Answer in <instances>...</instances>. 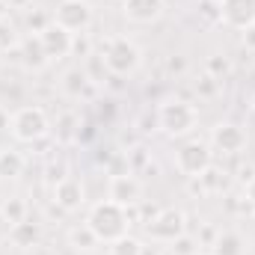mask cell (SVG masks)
I'll return each mask as SVG.
<instances>
[{"label": "cell", "mask_w": 255, "mask_h": 255, "mask_svg": "<svg viewBox=\"0 0 255 255\" xmlns=\"http://www.w3.org/2000/svg\"><path fill=\"white\" fill-rule=\"evenodd\" d=\"M24 169V157L18 151H0V178H18Z\"/></svg>", "instance_id": "obj_21"}, {"label": "cell", "mask_w": 255, "mask_h": 255, "mask_svg": "<svg viewBox=\"0 0 255 255\" xmlns=\"http://www.w3.org/2000/svg\"><path fill=\"white\" fill-rule=\"evenodd\" d=\"M211 253L214 255H244L247 253V241L241 238V232L226 229V232H220L217 241L211 244Z\"/></svg>", "instance_id": "obj_18"}, {"label": "cell", "mask_w": 255, "mask_h": 255, "mask_svg": "<svg viewBox=\"0 0 255 255\" xmlns=\"http://www.w3.org/2000/svg\"><path fill=\"white\" fill-rule=\"evenodd\" d=\"M247 142H250V136L238 122H220L211 130V145L223 154H241V151H247Z\"/></svg>", "instance_id": "obj_9"}, {"label": "cell", "mask_w": 255, "mask_h": 255, "mask_svg": "<svg viewBox=\"0 0 255 255\" xmlns=\"http://www.w3.org/2000/svg\"><path fill=\"white\" fill-rule=\"evenodd\" d=\"M107 199H113V202L122 205V208L139 205V202H142V181H139L133 172L110 175V181H107Z\"/></svg>", "instance_id": "obj_8"}, {"label": "cell", "mask_w": 255, "mask_h": 255, "mask_svg": "<svg viewBox=\"0 0 255 255\" xmlns=\"http://www.w3.org/2000/svg\"><path fill=\"white\" fill-rule=\"evenodd\" d=\"M220 21L232 30H247L255 24V0H220Z\"/></svg>", "instance_id": "obj_10"}, {"label": "cell", "mask_w": 255, "mask_h": 255, "mask_svg": "<svg viewBox=\"0 0 255 255\" xmlns=\"http://www.w3.org/2000/svg\"><path fill=\"white\" fill-rule=\"evenodd\" d=\"M101 57H104V63H107V71L116 74V77L133 74V71L139 68V63H142L139 48H136L128 36H113V39H107Z\"/></svg>", "instance_id": "obj_3"}, {"label": "cell", "mask_w": 255, "mask_h": 255, "mask_svg": "<svg viewBox=\"0 0 255 255\" xmlns=\"http://www.w3.org/2000/svg\"><path fill=\"white\" fill-rule=\"evenodd\" d=\"M95 86L98 83H92L83 68H71V71H65V77H63V89H65V95H71V98H89V95H95Z\"/></svg>", "instance_id": "obj_16"}, {"label": "cell", "mask_w": 255, "mask_h": 255, "mask_svg": "<svg viewBox=\"0 0 255 255\" xmlns=\"http://www.w3.org/2000/svg\"><path fill=\"white\" fill-rule=\"evenodd\" d=\"M187 232V217L184 211L178 208H160L148 223H145V235L151 241H160V244H172L175 238H181Z\"/></svg>", "instance_id": "obj_6"}, {"label": "cell", "mask_w": 255, "mask_h": 255, "mask_svg": "<svg viewBox=\"0 0 255 255\" xmlns=\"http://www.w3.org/2000/svg\"><path fill=\"white\" fill-rule=\"evenodd\" d=\"M9 130H12V136L18 142H39L42 136H48L51 122H48V113L39 104H27V107H21V110L12 113Z\"/></svg>", "instance_id": "obj_4"}, {"label": "cell", "mask_w": 255, "mask_h": 255, "mask_svg": "<svg viewBox=\"0 0 255 255\" xmlns=\"http://www.w3.org/2000/svg\"><path fill=\"white\" fill-rule=\"evenodd\" d=\"M241 33H244V48L255 54V24L253 27H247V30H241Z\"/></svg>", "instance_id": "obj_33"}, {"label": "cell", "mask_w": 255, "mask_h": 255, "mask_svg": "<svg viewBox=\"0 0 255 255\" xmlns=\"http://www.w3.org/2000/svg\"><path fill=\"white\" fill-rule=\"evenodd\" d=\"M6 3H9V9H24L30 0H6Z\"/></svg>", "instance_id": "obj_35"}, {"label": "cell", "mask_w": 255, "mask_h": 255, "mask_svg": "<svg viewBox=\"0 0 255 255\" xmlns=\"http://www.w3.org/2000/svg\"><path fill=\"white\" fill-rule=\"evenodd\" d=\"M71 54L74 57H92V39L86 33H74L71 36Z\"/></svg>", "instance_id": "obj_28"}, {"label": "cell", "mask_w": 255, "mask_h": 255, "mask_svg": "<svg viewBox=\"0 0 255 255\" xmlns=\"http://www.w3.org/2000/svg\"><path fill=\"white\" fill-rule=\"evenodd\" d=\"M45 172H48V175H45V181H48L51 187H57L60 181H65V178H68V163H65V160H51Z\"/></svg>", "instance_id": "obj_27"}, {"label": "cell", "mask_w": 255, "mask_h": 255, "mask_svg": "<svg viewBox=\"0 0 255 255\" xmlns=\"http://www.w3.org/2000/svg\"><path fill=\"white\" fill-rule=\"evenodd\" d=\"M51 24H54V21H48V18H45L42 12H30V15H27V27H30V30L36 33V36H39V33L45 30V27H51Z\"/></svg>", "instance_id": "obj_31"}, {"label": "cell", "mask_w": 255, "mask_h": 255, "mask_svg": "<svg viewBox=\"0 0 255 255\" xmlns=\"http://www.w3.org/2000/svg\"><path fill=\"white\" fill-rule=\"evenodd\" d=\"M30 255H51V250H45V247H33Z\"/></svg>", "instance_id": "obj_37"}, {"label": "cell", "mask_w": 255, "mask_h": 255, "mask_svg": "<svg viewBox=\"0 0 255 255\" xmlns=\"http://www.w3.org/2000/svg\"><path fill=\"white\" fill-rule=\"evenodd\" d=\"M86 226L95 232L98 241L110 244V241L128 235L130 220H128V211L122 208V205H116L113 199H104V202L92 205V211H89V217H86Z\"/></svg>", "instance_id": "obj_1"}, {"label": "cell", "mask_w": 255, "mask_h": 255, "mask_svg": "<svg viewBox=\"0 0 255 255\" xmlns=\"http://www.w3.org/2000/svg\"><path fill=\"white\" fill-rule=\"evenodd\" d=\"M27 220V202L21 196H9L0 202V223L6 226H15V223H24Z\"/></svg>", "instance_id": "obj_19"}, {"label": "cell", "mask_w": 255, "mask_h": 255, "mask_svg": "<svg viewBox=\"0 0 255 255\" xmlns=\"http://www.w3.org/2000/svg\"><path fill=\"white\" fill-rule=\"evenodd\" d=\"M244 202H247V205L255 211V175L247 181V187H244Z\"/></svg>", "instance_id": "obj_32"}, {"label": "cell", "mask_w": 255, "mask_h": 255, "mask_svg": "<svg viewBox=\"0 0 255 255\" xmlns=\"http://www.w3.org/2000/svg\"><path fill=\"white\" fill-rule=\"evenodd\" d=\"M166 68H169L172 74H181V71L187 68V63H184L181 57H169V63H166Z\"/></svg>", "instance_id": "obj_34"}, {"label": "cell", "mask_w": 255, "mask_h": 255, "mask_svg": "<svg viewBox=\"0 0 255 255\" xmlns=\"http://www.w3.org/2000/svg\"><path fill=\"white\" fill-rule=\"evenodd\" d=\"M214 3H220V0H214Z\"/></svg>", "instance_id": "obj_39"}, {"label": "cell", "mask_w": 255, "mask_h": 255, "mask_svg": "<svg viewBox=\"0 0 255 255\" xmlns=\"http://www.w3.org/2000/svg\"><path fill=\"white\" fill-rule=\"evenodd\" d=\"M107 255H142V244L130 235H122L107 244Z\"/></svg>", "instance_id": "obj_22"}, {"label": "cell", "mask_w": 255, "mask_h": 255, "mask_svg": "<svg viewBox=\"0 0 255 255\" xmlns=\"http://www.w3.org/2000/svg\"><path fill=\"white\" fill-rule=\"evenodd\" d=\"M6 238H9L15 247H21V250H33V247H39V241H42V229H39V223L24 220V223L9 226Z\"/></svg>", "instance_id": "obj_15"}, {"label": "cell", "mask_w": 255, "mask_h": 255, "mask_svg": "<svg viewBox=\"0 0 255 255\" xmlns=\"http://www.w3.org/2000/svg\"><path fill=\"white\" fill-rule=\"evenodd\" d=\"M12 48H18V36H15V30H12L6 21H0V51L6 54V51H12Z\"/></svg>", "instance_id": "obj_30"}, {"label": "cell", "mask_w": 255, "mask_h": 255, "mask_svg": "<svg viewBox=\"0 0 255 255\" xmlns=\"http://www.w3.org/2000/svg\"><path fill=\"white\" fill-rule=\"evenodd\" d=\"M54 24H60L71 36L86 33V27L92 24V6L86 0H60V6L54 12Z\"/></svg>", "instance_id": "obj_7"}, {"label": "cell", "mask_w": 255, "mask_h": 255, "mask_svg": "<svg viewBox=\"0 0 255 255\" xmlns=\"http://www.w3.org/2000/svg\"><path fill=\"white\" fill-rule=\"evenodd\" d=\"M193 181V193L199 190L202 196H214V193H223L226 190V184H229V178H226V172L223 169H217L214 163L199 175V178H190Z\"/></svg>", "instance_id": "obj_17"}, {"label": "cell", "mask_w": 255, "mask_h": 255, "mask_svg": "<svg viewBox=\"0 0 255 255\" xmlns=\"http://www.w3.org/2000/svg\"><path fill=\"white\" fill-rule=\"evenodd\" d=\"M196 253H199V247H196L193 238H187V232L172 241V255H196Z\"/></svg>", "instance_id": "obj_29"}, {"label": "cell", "mask_w": 255, "mask_h": 255, "mask_svg": "<svg viewBox=\"0 0 255 255\" xmlns=\"http://www.w3.org/2000/svg\"><path fill=\"white\" fill-rule=\"evenodd\" d=\"M196 122H199V113L184 98H166L157 107V128L166 136H184L196 128Z\"/></svg>", "instance_id": "obj_2"}, {"label": "cell", "mask_w": 255, "mask_h": 255, "mask_svg": "<svg viewBox=\"0 0 255 255\" xmlns=\"http://www.w3.org/2000/svg\"><path fill=\"white\" fill-rule=\"evenodd\" d=\"M196 255H214V253H196Z\"/></svg>", "instance_id": "obj_38"}, {"label": "cell", "mask_w": 255, "mask_h": 255, "mask_svg": "<svg viewBox=\"0 0 255 255\" xmlns=\"http://www.w3.org/2000/svg\"><path fill=\"white\" fill-rule=\"evenodd\" d=\"M18 48H21V65H24V68L39 71V68H45V65L51 63V60H48V51H45V45H42V39H39L36 33L27 36Z\"/></svg>", "instance_id": "obj_14"}, {"label": "cell", "mask_w": 255, "mask_h": 255, "mask_svg": "<svg viewBox=\"0 0 255 255\" xmlns=\"http://www.w3.org/2000/svg\"><path fill=\"white\" fill-rule=\"evenodd\" d=\"M101 241L95 238V232L83 223V226H74L71 232H68V247L74 250V253H89L92 247H98Z\"/></svg>", "instance_id": "obj_20"}, {"label": "cell", "mask_w": 255, "mask_h": 255, "mask_svg": "<svg viewBox=\"0 0 255 255\" xmlns=\"http://www.w3.org/2000/svg\"><path fill=\"white\" fill-rule=\"evenodd\" d=\"M83 71H86V77H89L92 83H104V77L110 74V71H107V63H104V57H101V54H92V57H86Z\"/></svg>", "instance_id": "obj_24"}, {"label": "cell", "mask_w": 255, "mask_h": 255, "mask_svg": "<svg viewBox=\"0 0 255 255\" xmlns=\"http://www.w3.org/2000/svg\"><path fill=\"white\" fill-rule=\"evenodd\" d=\"M253 107H255V104H253Z\"/></svg>", "instance_id": "obj_40"}, {"label": "cell", "mask_w": 255, "mask_h": 255, "mask_svg": "<svg viewBox=\"0 0 255 255\" xmlns=\"http://www.w3.org/2000/svg\"><path fill=\"white\" fill-rule=\"evenodd\" d=\"M122 12H125L128 21H133V24H151V21L160 18L163 0H125Z\"/></svg>", "instance_id": "obj_13"}, {"label": "cell", "mask_w": 255, "mask_h": 255, "mask_svg": "<svg viewBox=\"0 0 255 255\" xmlns=\"http://www.w3.org/2000/svg\"><path fill=\"white\" fill-rule=\"evenodd\" d=\"M39 39H42V45H45V51H48V60H63V57L71 54V33L63 30L60 24L45 27V30L39 33Z\"/></svg>", "instance_id": "obj_12"}, {"label": "cell", "mask_w": 255, "mask_h": 255, "mask_svg": "<svg viewBox=\"0 0 255 255\" xmlns=\"http://www.w3.org/2000/svg\"><path fill=\"white\" fill-rule=\"evenodd\" d=\"M211 163H214V151H211V145L205 139H187L175 151V169L184 178H199Z\"/></svg>", "instance_id": "obj_5"}, {"label": "cell", "mask_w": 255, "mask_h": 255, "mask_svg": "<svg viewBox=\"0 0 255 255\" xmlns=\"http://www.w3.org/2000/svg\"><path fill=\"white\" fill-rule=\"evenodd\" d=\"M205 71H208V74H214L217 80H223V77H229V74H232V63H229V57L214 54V57H208V60H205Z\"/></svg>", "instance_id": "obj_25"}, {"label": "cell", "mask_w": 255, "mask_h": 255, "mask_svg": "<svg viewBox=\"0 0 255 255\" xmlns=\"http://www.w3.org/2000/svg\"><path fill=\"white\" fill-rule=\"evenodd\" d=\"M220 83H223V80H217L214 74L205 71V74L196 80V92H199V98H217V95H220Z\"/></svg>", "instance_id": "obj_26"}, {"label": "cell", "mask_w": 255, "mask_h": 255, "mask_svg": "<svg viewBox=\"0 0 255 255\" xmlns=\"http://www.w3.org/2000/svg\"><path fill=\"white\" fill-rule=\"evenodd\" d=\"M54 202H57V208H63V211H77V208H83V205H86V187H83V181L74 178V175H68L65 181H60V184L54 187Z\"/></svg>", "instance_id": "obj_11"}, {"label": "cell", "mask_w": 255, "mask_h": 255, "mask_svg": "<svg viewBox=\"0 0 255 255\" xmlns=\"http://www.w3.org/2000/svg\"><path fill=\"white\" fill-rule=\"evenodd\" d=\"M9 119H12V116H9V113H3V110H0V130H3V128H9Z\"/></svg>", "instance_id": "obj_36"}, {"label": "cell", "mask_w": 255, "mask_h": 255, "mask_svg": "<svg viewBox=\"0 0 255 255\" xmlns=\"http://www.w3.org/2000/svg\"><path fill=\"white\" fill-rule=\"evenodd\" d=\"M80 122H77V116L74 113H63L60 119H57V139L60 142H68V139H74V136H80Z\"/></svg>", "instance_id": "obj_23"}]
</instances>
